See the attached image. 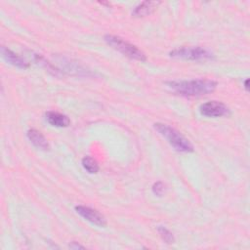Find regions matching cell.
<instances>
[{"mask_svg": "<svg viewBox=\"0 0 250 250\" xmlns=\"http://www.w3.org/2000/svg\"><path fill=\"white\" fill-rule=\"evenodd\" d=\"M167 86L174 92L185 97H201L214 92L217 82L212 79H191L167 81Z\"/></svg>", "mask_w": 250, "mask_h": 250, "instance_id": "cell-1", "label": "cell"}, {"mask_svg": "<svg viewBox=\"0 0 250 250\" xmlns=\"http://www.w3.org/2000/svg\"><path fill=\"white\" fill-rule=\"evenodd\" d=\"M153 127L177 151L192 152L194 150L191 143L175 128L164 123H154Z\"/></svg>", "mask_w": 250, "mask_h": 250, "instance_id": "cell-2", "label": "cell"}, {"mask_svg": "<svg viewBox=\"0 0 250 250\" xmlns=\"http://www.w3.org/2000/svg\"><path fill=\"white\" fill-rule=\"evenodd\" d=\"M104 41L112 47L114 50L120 52L122 55L139 62H146V54L141 51L137 46L133 45L132 43L124 40L123 38L112 35V34H106L104 35Z\"/></svg>", "mask_w": 250, "mask_h": 250, "instance_id": "cell-3", "label": "cell"}, {"mask_svg": "<svg viewBox=\"0 0 250 250\" xmlns=\"http://www.w3.org/2000/svg\"><path fill=\"white\" fill-rule=\"evenodd\" d=\"M169 55L175 59L188 61H209L215 59V55L212 51L200 46L176 48L170 51Z\"/></svg>", "mask_w": 250, "mask_h": 250, "instance_id": "cell-4", "label": "cell"}, {"mask_svg": "<svg viewBox=\"0 0 250 250\" xmlns=\"http://www.w3.org/2000/svg\"><path fill=\"white\" fill-rule=\"evenodd\" d=\"M199 112L206 117H222L230 113L229 108L224 103L218 101H210L202 104L199 107Z\"/></svg>", "mask_w": 250, "mask_h": 250, "instance_id": "cell-5", "label": "cell"}, {"mask_svg": "<svg viewBox=\"0 0 250 250\" xmlns=\"http://www.w3.org/2000/svg\"><path fill=\"white\" fill-rule=\"evenodd\" d=\"M75 211L82 218H84L86 221L90 222L91 224H93L95 226H98V227H105L106 226L105 218L96 209H93L89 206L77 205V206H75Z\"/></svg>", "mask_w": 250, "mask_h": 250, "instance_id": "cell-6", "label": "cell"}, {"mask_svg": "<svg viewBox=\"0 0 250 250\" xmlns=\"http://www.w3.org/2000/svg\"><path fill=\"white\" fill-rule=\"evenodd\" d=\"M1 56L8 63L18 68L26 69L30 66L29 62L26 60H24L23 58H21V56H19L18 54H16L14 51H12L6 46H1Z\"/></svg>", "mask_w": 250, "mask_h": 250, "instance_id": "cell-7", "label": "cell"}, {"mask_svg": "<svg viewBox=\"0 0 250 250\" xmlns=\"http://www.w3.org/2000/svg\"><path fill=\"white\" fill-rule=\"evenodd\" d=\"M160 4V1H144L134 8L132 11V16L135 18L146 17L152 14Z\"/></svg>", "mask_w": 250, "mask_h": 250, "instance_id": "cell-8", "label": "cell"}, {"mask_svg": "<svg viewBox=\"0 0 250 250\" xmlns=\"http://www.w3.org/2000/svg\"><path fill=\"white\" fill-rule=\"evenodd\" d=\"M26 136H27L28 140L30 141V143L35 147L42 149V150H48L50 148L47 139L44 137V135L40 131L33 129V128L29 129L26 132Z\"/></svg>", "mask_w": 250, "mask_h": 250, "instance_id": "cell-9", "label": "cell"}, {"mask_svg": "<svg viewBox=\"0 0 250 250\" xmlns=\"http://www.w3.org/2000/svg\"><path fill=\"white\" fill-rule=\"evenodd\" d=\"M47 122L55 127H67L70 124V119L67 115L58 111H48L46 113Z\"/></svg>", "mask_w": 250, "mask_h": 250, "instance_id": "cell-10", "label": "cell"}, {"mask_svg": "<svg viewBox=\"0 0 250 250\" xmlns=\"http://www.w3.org/2000/svg\"><path fill=\"white\" fill-rule=\"evenodd\" d=\"M81 164L83 168L90 174H96L100 170V166L96 159L91 156H85L82 158Z\"/></svg>", "mask_w": 250, "mask_h": 250, "instance_id": "cell-11", "label": "cell"}, {"mask_svg": "<svg viewBox=\"0 0 250 250\" xmlns=\"http://www.w3.org/2000/svg\"><path fill=\"white\" fill-rule=\"evenodd\" d=\"M157 231H158L160 237L162 238V240L164 242H166L167 244H172V243L175 242V237H174L173 233L168 229H166L165 227L159 226L157 228Z\"/></svg>", "mask_w": 250, "mask_h": 250, "instance_id": "cell-12", "label": "cell"}, {"mask_svg": "<svg viewBox=\"0 0 250 250\" xmlns=\"http://www.w3.org/2000/svg\"><path fill=\"white\" fill-rule=\"evenodd\" d=\"M165 189H166L165 185H164L162 182H160V181L154 183V184L152 185V187H151L152 192H153L155 195H157V196H162V195L164 194V192H165Z\"/></svg>", "mask_w": 250, "mask_h": 250, "instance_id": "cell-13", "label": "cell"}, {"mask_svg": "<svg viewBox=\"0 0 250 250\" xmlns=\"http://www.w3.org/2000/svg\"><path fill=\"white\" fill-rule=\"evenodd\" d=\"M68 247H69L70 249H84V248H85L83 245L79 244V243L76 242V241L70 242V243L68 244Z\"/></svg>", "mask_w": 250, "mask_h": 250, "instance_id": "cell-14", "label": "cell"}, {"mask_svg": "<svg viewBox=\"0 0 250 250\" xmlns=\"http://www.w3.org/2000/svg\"><path fill=\"white\" fill-rule=\"evenodd\" d=\"M248 82H249V79H246L244 82V88L246 91H248Z\"/></svg>", "mask_w": 250, "mask_h": 250, "instance_id": "cell-15", "label": "cell"}]
</instances>
